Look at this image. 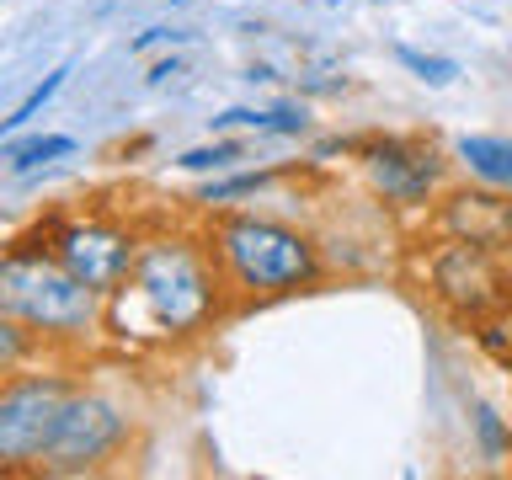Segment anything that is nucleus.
I'll return each instance as SVG.
<instances>
[{
	"label": "nucleus",
	"instance_id": "obj_3",
	"mask_svg": "<svg viewBox=\"0 0 512 480\" xmlns=\"http://www.w3.org/2000/svg\"><path fill=\"white\" fill-rule=\"evenodd\" d=\"M134 288H139V299L150 304L160 331H182V326H192V320L208 310L203 272H198V262H192L182 246L144 251L139 267H134Z\"/></svg>",
	"mask_w": 512,
	"mask_h": 480
},
{
	"label": "nucleus",
	"instance_id": "obj_11",
	"mask_svg": "<svg viewBox=\"0 0 512 480\" xmlns=\"http://www.w3.org/2000/svg\"><path fill=\"white\" fill-rule=\"evenodd\" d=\"M64 80H70V64H59V70L43 80V86H32V96H27V102H16V107H11V118H6V134H16V128H27L32 118H38V112H43V107H48V102H54V96L64 91Z\"/></svg>",
	"mask_w": 512,
	"mask_h": 480
},
{
	"label": "nucleus",
	"instance_id": "obj_2",
	"mask_svg": "<svg viewBox=\"0 0 512 480\" xmlns=\"http://www.w3.org/2000/svg\"><path fill=\"white\" fill-rule=\"evenodd\" d=\"M224 262L246 288H288L315 272L310 246L272 219H235L224 230Z\"/></svg>",
	"mask_w": 512,
	"mask_h": 480
},
{
	"label": "nucleus",
	"instance_id": "obj_1",
	"mask_svg": "<svg viewBox=\"0 0 512 480\" xmlns=\"http://www.w3.org/2000/svg\"><path fill=\"white\" fill-rule=\"evenodd\" d=\"M0 304L11 315H22L27 326H43V331H70V326H86L91 315V283L75 278L70 267H48V262H32V256H11L0 267Z\"/></svg>",
	"mask_w": 512,
	"mask_h": 480
},
{
	"label": "nucleus",
	"instance_id": "obj_12",
	"mask_svg": "<svg viewBox=\"0 0 512 480\" xmlns=\"http://www.w3.org/2000/svg\"><path fill=\"white\" fill-rule=\"evenodd\" d=\"M400 64H406V70H416L422 80H432V86H448V80L459 75V64H454V59H438V54H416V48H400Z\"/></svg>",
	"mask_w": 512,
	"mask_h": 480
},
{
	"label": "nucleus",
	"instance_id": "obj_9",
	"mask_svg": "<svg viewBox=\"0 0 512 480\" xmlns=\"http://www.w3.org/2000/svg\"><path fill=\"white\" fill-rule=\"evenodd\" d=\"M75 150V139H64V134H38V139H6V150H0V160H6L11 171H32V166H43V160H64Z\"/></svg>",
	"mask_w": 512,
	"mask_h": 480
},
{
	"label": "nucleus",
	"instance_id": "obj_5",
	"mask_svg": "<svg viewBox=\"0 0 512 480\" xmlns=\"http://www.w3.org/2000/svg\"><path fill=\"white\" fill-rule=\"evenodd\" d=\"M118 438H123V416H118V406H107V400L86 395V400H70V411H64L54 443H48V459L64 464V470H75V464L102 459Z\"/></svg>",
	"mask_w": 512,
	"mask_h": 480
},
{
	"label": "nucleus",
	"instance_id": "obj_6",
	"mask_svg": "<svg viewBox=\"0 0 512 480\" xmlns=\"http://www.w3.org/2000/svg\"><path fill=\"white\" fill-rule=\"evenodd\" d=\"M64 267L91 288H107L128 272V240L112 230H70L64 235Z\"/></svg>",
	"mask_w": 512,
	"mask_h": 480
},
{
	"label": "nucleus",
	"instance_id": "obj_7",
	"mask_svg": "<svg viewBox=\"0 0 512 480\" xmlns=\"http://www.w3.org/2000/svg\"><path fill=\"white\" fill-rule=\"evenodd\" d=\"M432 155H411L400 150V144H384V150L374 155V182L384 192H395V198H422V192L432 187Z\"/></svg>",
	"mask_w": 512,
	"mask_h": 480
},
{
	"label": "nucleus",
	"instance_id": "obj_4",
	"mask_svg": "<svg viewBox=\"0 0 512 480\" xmlns=\"http://www.w3.org/2000/svg\"><path fill=\"white\" fill-rule=\"evenodd\" d=\"M70 411V400L54 379H22L11 384L6 400H0V459L22 464L32 454H48L54 432Z\"/></svg>",
	"mask_w": 512,
	"mask_h": 480
},
{
	"label": "nucleus",
	"instance_id": "obj_10",
	"mask_svg": "<svg viewBox=\"0 0 512 480\" xmlns=\"http://www.w3.org/2000/svg\"><path fill=\"white\" fill-rule=\"evenodd\" d=\"M235 123L267 128V134H299V128H304V112H294V107H278V112H246V107H230L224 118H214V128H235Z\"/></svg>",
	"mask_w": 512,
	"mask_h": 480
},
{
	"label": "nucleus",
	"instance_id": "obj_14",
	"mask_svg": "<svg viewBox=\"0 0 512 480\" xmlns=\"http://www.w3.org/2000/svg\"><path fill=\"white\" fill-rule=\"evenodd\" d=\"M267 176H230V182H214L208 187V203H224V198H235V192H256Z\"/></svg>",
	"mask_w": 512,
	"mask_h": 480
},
{
	"label": "nucleus",
	"instance_id": "obj_8",
	"mask_svg": "<svg viewBox=\"0 0 512 480\" xmlns=\"http://www.w3.org/2000/svg\"><path fill=\"white\" fill-rule=\"evenodd\" d=\"M459 155L470 160L475 176H486V182H496V187H512V139L464 134V139H459Z\"/></svg>",
	"mask_w": 512,
	"mask_h": 480
},
{
	"label": "nucleus",
	"instance_id": "obj_13",
	"mask_svg": "<svg viewBox=\"0 0 512 480\" xmlns=\"http://www.w3.org/2000/svg\"><path fill=\"white\" fill-rule=\"evenodd\" d=\"M230 160H240V144H203V150H187L176 166L182 171H219V166H230Z\"/></svg>",
	"mask_w": 512,
	"mask_h": 480
}]
</instances>
